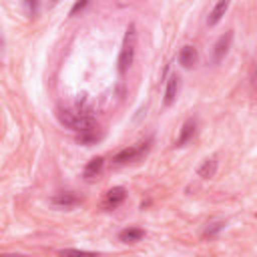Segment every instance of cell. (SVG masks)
<instances>
[{
    "label": "cell",
    "mask_w": 257,
    "mask_h": 257,
    "mask_svg": "<svg viewBox=\"0 0 257 257\" xmlns=\"http://www.w3.org/2000/svg\"><path fill=\"white\" fill-rule=\"evenodd\" d=\"M58 120L64 124V126H68V128H72V131H86V128H90V126H94V118L88 114V112H84V110H70V108H60L58 110Z\"/></svg>",
    "instance_id": "cell-1"
},
{
    "label": "cell",
    "mask_w": 257,
    "mask_h": 257,
    "mask_svg": "<svg viewBox=\"0 0 257 257\" xmlns=\"http://www.w3.org/2000/svg\"><path fill=\"white\" fill-rule=\"evenodd\" d=\"M135 46H137V28L135 24H131L126 28L124 40H122V48L118 54V72H126L135 60Z\"/></svg>",
    "instance_id": "cell-2"
},
{
    "label": "cell",
    "mask_w": 257,
    "mask_h": 257,
    "mask_svg": "<svg viewBox=\"0 0 257 257\" xmlns=\"http://www.w3.org/2000/svg\"><path fill=\"white\" fill-rule=\"evenodd\" d=\"M149 147H151V141H145V143H137V145H133V147H126V149L118 151V153L112 157V161H114L116 165H124V163L137 161L139 157H143V155L149 151Z\"/></svg>",
    "instance_id": "cell-3"
},
{
    "label": "cell",
    "mask_w": 257,
    "mask_h": 257,
    "mask_svg": "<svg viewBox=\"0 0 257 257\" xmlns=\"http://www.w3.org/2000/svg\"><path fill=\"white\" fill-rule=\"evenodd\" d=\"M231 40H233V32H225L223 36H219V40L213 46V62H221L225 58V54L229 52Z\"/></svg>",
    "instance_id": "cell-4"
},
{
    "label": "cell",
    "mask_w": 257,
    "mask_h": 257,
    "mask_svg": "<svg viewBox=\"0 0 257 257\" xmlns=\"http://www.w3.org/2000/svg\"><path fill=\"white\" fill-rule=\"evenodd\" d=\"M78 203H80V199L74 193H56V195L50 197V205L58 207V209H70Z\"/></svg>",
    "instance_id": "cell-5"
},
{
    "label": "cell",
    "mask_w": 257,
    "mask_h": 257,
    "mask_svg": "<svg viewBox=\"0 0 257 257\" xmlns=\"http://www.w3.org/2000/svg\"><path fill=\"white\" fill-rule=\"evenodd\" d=\"M179 88H181V78L177 74H173L169 80H167V86H165V106H171L175 100H177V94H179Z\"/></svg>",
    "instance_id": "cell-6"
},
{
    "label": "cell",
    "mask_w": 257,
    "mask_h": 257,
    "mask_svg": "<svg viewBox=\"0 0 257 257\" xmlns=\"http://www.w3.org/2000/svg\"><path fill=\"white\" fill-rule=\"evenodd\" d=\"M124 197H126V191H124L122 187H112L110 191H106L102 205H104V209H112V207H118V205L124 201Z\"/></svg>",
    "instance_id": "cell-7"
},
{
    "label": "cell",
    "mask_w": 257,
    "mask_h": 257,
    "mask_svg": "<svg viewBox=\"0 0 257 257\" xmlns=\"http://www.w3.org/2000/svg\"><path fill=\"white\" fill-rule=\"evenodd\" d=\"M197 60H199V52H197V48H195V46L187 44V46H183V48H181V52H179V62H181V66L191 68V66H195V64H197Z\"/></svg>",
    "instance_id": "cell-8"
},
{
    "label": "cell",
    "mask_w": 257,
    "mask_h": 257,
    "mask_svg": "<svg viewBox=\"0 0 257 257\" xmlns=\"http://www.w3.org/2000/svg\"><path fill=\"white\" fill-rule=\"evenodd\" d=\"M195 131H197V120L195 118H187L185 124L181 126V135L177 139V147H185L189 141H193Z\"/></svg>",
    "instance_id": "cell-9"
},
{
    "label": "cell",
    "mask_w": 257,
    "mask_h": 257,
    "mask_svg": "<svg viewBox=\"0 0 257 257\" xmlns=\"http://www.w3.org/2000/svg\"><path fill=\"white\" fill-rule=\"evenodd\" d=\"M229 4H231V0H217V2H215V6H213V10L209 12L207 24H209V26H215V24H219V20L225 16V12H227Z\"/></svg>",
    "instance_id": "cell-10"
},
{
    "label": "cell",
    "mask_w": 257,
    "mask_h": 257,
    "mask_svg": "<svg viewBox=\"0 0 257 257\" xmlns=\"http://www.w3.org/2000/svg\"><path fill=\"white\" fill-rule=\"evenodd\" d=\"M215 173H217V159H215V157L205 159V161L201 163V167L197 169V175H199L201 179H211V177H215Z\"/></svg>",
    "instance_id": "cell-11"
},
{
    "label": "cell",
    "mask_w": 257,
    "mask_h": 257,
    "mask_svg": "<svg viewBox=\"0 0 257 257\" xmlns=\"http://www.w3.org/2000/svg\"><path fill=\"white\" fill-rule=\"evenodd\" d=\"M143 237H145V231L139 229V227H128V229H122V231L118 233V239H120L122 243H137V241H141Z\"/></svg>",
    "instance_id": "cell-12"
},
{
    "label": "cell",
    "mask_w": 257,
    "mask_h": 257,
    "mask_svg": "<svg viewBox=\"0 0 257 257\" xmlns=\"http://www.w3.org/2000/svg\"><path fill=\"white\" fill-rule=\"evenodd\" d=\"M102 167H104V159H102V157H94V159H90V161L86 163V167H84V177H86V179L98 177L100 171H102Z\"/></svg>",
    "instance_id": "cell-13"
},
{
    "label": "cell",
    "mask_w": 257,
    "mask_h": 257,
    "mask_svg": "<svg viewBox=\"0 0 257 257\" xmlns=\"http://www.w3.org/2000/svg\"><path fill=\"white\" fill-rule=\"evenodd\" d=\"M98 139H100V133L96 131V126L80 131V135H78V143H82V145H94Z\"/></svg>",
    "instance_id": "cell-14"
},
{
    "label": "cell",
    "mask_w": 257,
    "mask_h": 257,
    "mask_svg": "<svg viewBox=\"0 0 257 257\" xmlns=\"http://www.w3.org/2000/svg\"><path fill=\"white\" fill-rule=\"evenodd\" d=\"M221 229H223V223H213L211 227H207V229H205L203 237H205V239H211V237H215V235H217Z\"/></svg>",
    "instance_id": "cell-15"
},
{
    "label": "cell",
    "mask_w": 257,
    "mask_h": 257,
    "mask_svg": "<svg viewBox=\"0 0 257 257\" xmlns=\"http://www.w3.org/2000/svg\"><path fill=\"white\" fill-rule=\"evenodd\" d=\"M86 4H88V0H76V2H74V6L70 8V12H68V14H70V16H76L80 10H84V6H86Z\"/></svg>",
    "instance_id": "cell-16"
},
{
    "label": "cell",
    "mask_w": 257,
    "mask_h": 257,
    "mask_svg": "<svg viewBox=\"0 0 257 257\" xmlns=\"http://www.w3.org/2000/svg\"><path fill=\"white\" fill-rule=\"evenodd\" d=\"M26 6H28V10H30V14H34L36 8H38V0H26Z\"/></svg>",
    "instance_id": "cell-17"
},
{
    "label": "cell",
    "mask_w": 257,
    "mask_h": 257,
    "mask_svg": "<svg viewBox=\"0 0 257 257\" xmlns=\"http://www.w3.org/2000/svg\"><path fill=\"white\" fill-rule=\"evenodd\" d=\"M0 44H2V38H0Z\"/></svg>",
    "instance_id": "cell-18"
}]
</instances>
